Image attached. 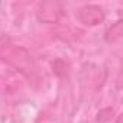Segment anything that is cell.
<instances>
[{
    "instance_id": "1",
    "label": "cell",
    "mask_w": 123,
    "mask_h": 123,
    "mask_svg": "<svg viewBox=\"0 0 123 123\" xmlns=\"http://www.w3.org/2000/svg\"><path fill=\"white\" fill-rule=\"evenodd\" d=\"M0 61L22 73L25 77H33L36 71L35 61L29 51L6 35L0 36Z\"/></svg>"
},
{
    "instance_id": "2",
    "label": "cell",
    "mask_w": 123,
    "mask_h": 123,
    "mask_svg": "<svg viewBox=\"0 0 123 123\" xmlns=\"http://www.w3.org/2000/svg\"><path fill=\"white\" fill-rule=\"evenodd\" d=\"M77 18L86 26H97V25H100V23L104 22L106 13L97 5H84L83 7L78 9Z\"/></svg>"
},
{
    "instance_id": "3",
    "label": "cell",
    "mask_w": 123,
    "mask_h": 123,
    "mask_svg": "<svg viewBox=\"0 0 123 123\" xmlns=\"http://www.w3.org/2000/svg\"><path fill=\"white\" fill-rule=\"evenodd\" d=\"M62 13L64 10L59 3H41L36 12V18L42 23H56L61 19Z\"/></svg>"
},
{
    "instance_id": "4",
    "label": "cell",
    "mask_w": 123,
    "mask_h": 123,
    "mask_svg": "<svg viewBox=\"0 0 123 123\" xmlns=\"http://www.w3.org/2000/svg\"><path fill=\"white\" fill-rule=\"evenodd\" d=\"M122 38V20H117L114 25H111L106 33H104V39L109 42V43H114L117 41H120Z\"/></svg>"
}]
</instances>
